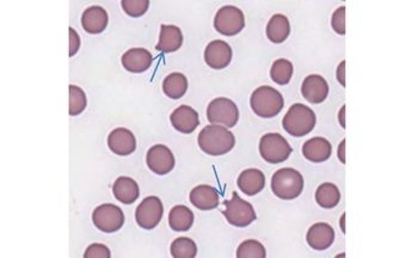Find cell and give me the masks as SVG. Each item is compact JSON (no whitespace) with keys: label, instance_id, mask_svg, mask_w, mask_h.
<instances>
[{"label":"cell","instance_id":"20","mask_svg":"<svg viewBox=\"0 0 418 258\" xmlns=\"http://www.w3.org/2000/svg\"><path fill=\"white\" fill-rule=\"evenodd\" d=\"M332 146L324 138H312L303 145V155L306 159L313 163H322L331 157Z\"/></svg>","mask_w":418,"mask_h":258},{"label":"cell","instance_id":"32","mask_svg":"<svg viewBox=\"0 0 418 258\" xmlns=\"http://www.w3.org/2000/svg\"><path fill=\"white\" fill-rule=\"evenodd\" d=\"M123 11L131 17H141L147 13L150 8L148 0H122Z\"/></svg>","mask_w":418,"mask_h":258},{"label":"cell","instance_id":"10","mask_svg":"<svg viewBox=\"0 0 418 258\" xmlns=\"http://www.w3.org/2000/svg\"><path fill=\"white\" fill-rule=\"evenodd\" d=\"M163 214H164V207L160 199L157 196H148L143 200L136 208V222L143 229H154L161 222Z\"/></svg>","mask_w":418,"mask_h":258},{"label":"cell","instance_id":"17","mask_svg":"<svg viewBox=\"0 0 418 258\" xmlns=\"http://www.w3.org/2000/svg\"><path fill=\"white\" fill-rule=\"evenodd\" d=\"M173 128L180 133H193L200 124V119L196 110L189 106H180L170 116Z\"/></svg>","mask_w":418,"mask_h":258},{"label":"cell","instance_id":"27","mask_svg":"<svg viewBox=\"0 0 418 258\" xmlns=\"http://www.w3.org/2000/svg\"><path fill=\"white\" fill-rule=\"evenodd\" d=\"M317 203L323 208H335L340 201V193L336 185L332 183L320 185L316 192Z\"/></svg>","mask_w":418,"mask_h":258},{"label":"cell","instance_id":"38","mask_svg":"<svg viewBox=\"0 0 418 258\" xmlns=\"http://www.w3.org/2000/svg\"><path fill=\"white\" fill-rule=\"evenodd\" d=\"M345 106L342 107V109L340 110V114H338V119H340V126L343 127V129L345 128Z\"/></svg>","mask_w":418,"mask_h":258},{"label":"cell","instance_id":"25","mask_svg":"<svg viewBox=\"0 0 418 258\" xmlns=\"http://www.w3.org/2000/svg\"><path fill=\"white\" fill-rule=\"evenodd\" d=\"M194 213L185 206H175L168 214V225L176 232H185L192 229Z\"/></svg>","mask_w":418,"mask_h":258},{"label":"cell","instance_id":"7","mask_svg":"<svg viewBox=\"0 0 418 258\" xmlns=\"http://www.w3.org/2000/svg\"><path fill=\"white\" fill-rule=\"evenodd\" d=\"M207 119L209 122L222 124L227 128H232L239 120L238 107L236 103L225 97H219L209 103L207 108Z\"/></svg>","mask_w":418,"mask_h":258},{"label":"cell","instance_id":"33","mask_svg":"<svg viewBox=\"0 0 418 258\" xmlns=\"http://www.w3.org/2000/svg\"><path fill=\"white\" fill-rule=\"evenodd\" d=\"M331 27L338 35H345V6H340L333 13Z\"/></svg>","mask_w":418,"mask_h":258},{"label":"cell","instance_id":"13","mask_svg":"<svg viewBox=\"0 0 418 258\" xmlns=\"http://www.w3.org/2000/svg\"><path fill=\"white\" fill-rule=\"evenodd\" d=\"M108 146L117 156H129L136 151V136L127 128H116L108 136Z\"/></svg>","mask_w":418,"mask_h":258},{"label":"cell","instance_id":"8","mask_svg":"<svg viewBox=\"0 0 418 258\" xmlns=\"http://www.w3.org/2000/svg\"><path fill=\"white\" fill-rule=\"evenodd\" d=\"M245 27V17L242 10L236 6H224L217 11L214 18V28L225 36H234Z\"/></svg>","mask_w":418,"mask_h":258},{"label":"cell","instance_id":"36","mask_svg":"<svg viewBox=\"0 0 418 258\" xmlns=\"http://www.w3.org/2000/svg\"><path fill=\"white\" fill-rule=\"evenodd\" d=\"M337 80L340 82V85H343V87L345 86V62H340V66H338V69H337Z\"/></svg>","mask_w":418,"mask_h":258},{"label":"cell","instance_id":"35","mask_svg":"<svg viewBox=\"0 0 418 258\" xmlns=\"http://www.w3.org/2000/svg\"><path fill=\"white\" fill-rule=\"evenodd\" d=\"M80 47V37L73 28H70V57H74Z\"/></svg>","mask_w":418,"mask_h":258},{"label":"cell","instance_id":"30","mask_svg":"<svg viewBox=\"0 0 418 258\" xmlns=\"http://www.w3.org/2000/svg\"><path fill=\"white\" fill-rule=\"evenodd\" d=\"M267 251L261 243L249 239L243 242L237 250V258H266Z\"/></svg>","mask_w":418,"mask_h":258},{"label":"cell","instance_id":"26","mask_svg":"<svg viewBox=\"0 0 418 258\" xmlns=\"http://www.w3.org/2000/svg\"><path fill=\"white\" fill-rule=\"evenodd\" d=\"M188 90V79L185 74L171 73L163 82V91L168 99H180Z\"/></svg>","mask_w":418,"mask_h":258},{"label":"cell","instance_id":"34","mask_svg":"<svg viewBox=\"0 0 418 258\" xmlns=\"http://www.w3.org/2000/svg\"><path fill=\"white\" fill-rule=\"evenodd\" d=\"M110 250L103 244H91L87 248L84 258H110Z\"/></svg>","mask_w":418,"mask_h":258},{"label":"cell","instance_id":"22","mask_svg":"<svg viewBox=\"0 0 418 258\" xmlns=\"http://www.w3.org/2000/svg\"><path fill=\"white\" fill-rule=\"evenodd\" d=\"M182 43H183V35L178 27L161 24L159 42L156 45L158 52L165 54L173 53L180 50Z\"/></svg>","mask_w":418,"mask_h":258},{"label":"cell","instance_id":"6","mask_svg":"<svg viewBox=\"0 0 418 258\" xmlns=\"http://www.w3.org/2000/svg\"><path fill=\"white\" fill-rule=\"evenodd\" d=\"M224 205L225 209L222 214L225 215L226 220L236 227H246L257 219L252 205L243 200L237 193L232 194V199L226 200Z\"/></svg>","mask_w":418,"mask_h":258},{"label":"cell","instance_id":"19","mask_svg":"<svg viewBox=\"0 0 418 258\" xmlns=\"http://www.w3.org/2000/svg\"><path fill=\"white\" fill-rule=\"evenodd\" d=\"M190 202L196 208L202 210L217 208L220 202V196L217 190L210 185H197L190 192Z\"/></svg>","mask_w":418,"mask_h":258},{"label":"cell","instance_id":"9","mask_svg":"<svg viewBox=\"0 0 418 258\" xmlns=\"http://www.w3.org/2000/svg\"><path fill=\"white\" fill-rule=\"evenodd\" d=\"M92 222L104 234H114L124 224V215L122 209L117 206L104 203L94 209Z\"/></svg>","mask_w":418,"mask_h":258},{"label":"cell","instance_id":"29","mask_svg":"<svg viewBox=\"0 0 418 258\" xmlns=\"http://www.w3.org/2000/svg\"><path fill=\"white\" fill-rule=\"evenodd\" d=\"M196 244L190 238H177L171 244V256L173 258H194L196 257Z\"/></svg>","mask_w":418,"mask_h":258},{"label":"cell","instance_id":"18","mask_svg":"<svg viewBox=\"0 0 418 258\" xmlns=\"http://www.w3.org/2000/svg\"><path fill=\"white\" fill-rule=\"evenodd\" d=\"M108 21L107 11L102 6H91L82 16V29L92 35L103 33L107 28Z\"/></svg>","mask_w":418,"mask_h":258},{"label":"cell","instance_id":"11","mask_svg":"<svg viewBox=\"0 0 418 258\" xmlns=\"http://www.w3.org/2000/svg\"><path fill=\"white\" fill-rule=\"evenodd\" d=\"M146 163L152 171L163 176L173 171L175 168V157L170 148L164 145H156L148 150Z\"/></svg>","mask_w":418,"mask_h":258},{"label":"cell","instance_id":"21","mask_svg":"<svg viewBox=\"0 0 418 258\" xmlns=\"http://www.w3.org/2000/svg\"><path fill=\"white\" fill-rule=\"evenodd\" d=\"M238 187L247 196H254L266 187V176L259 169H247L239 175Z\"/></svg>","mask_w":418,"mask_h":258},{"label":"cell","instance_id":"16","mask_svg":"<svg viewBox=\"0 0 418 258\" xmlns=\"http://www.w3.org/2000/svg\"><path fill=\"white\" fill-rule=\"evenodd\" d=\"M122 66L131 73H143L151 67L153 62L152 54L145 48H133L121 57Z\"/></svg>","mask_w":418,"mask_h":258},{"label":"cell","instance_id":"31","mask_svg":"<svg viewBox=\"0 0 418 258\" xmlns=\"http://www.w3.org/2000/svg\"><path fill=\"white\" fill-rule=\"evenodd\" d=\"M87 101L85 92L79 86L70 85V115L77 116L82 114L87 108Z\"/></svg>","mask_w":418,"mask_h":258},{"label":"cell","instance_id":"28","mask_svg":"<svg viewBox=\"0 0 418 258\" xmlns=\"http://www.w3.org/2000/svg\"><path fill=\"white\" fill-rule=\"evenodd\" d=\"M293 64L286 59H279L273 64L271 70V77L273 82L279 85H286L291 82L293 77Z\"/></svg>","mask_w":418,"mask_h":258},{"label":"cell","instance_id":"23","mask_svg":"<svg viewBox=\"0 0 418 258\" xmlns=\"http://www.w3.org/2000/svg\"><path fill=\"white\" fill-rule=\"evenodd\" d=\"M113 193L123 205H131L139 199V185L131 177H119L113 187Z\"/></svg>","mask_w":418,"mask_h":258},{"label":"cell","instance_id":"24","mask_svg":"<svg viewBox=\"0 0 418 258\" xmlns=\"http://www.w3.org/2000/svg\"><path fill=\"white\" fill-rule=\"evenodd\" d=\"M291 34V24L284 15H274L267 25V36L273 43H282Z\"/></svg>","mask_w":418,"mask_h":258},{"label":"cell","instance_id":"1","mask_svg":"<svg viewBox=\"0 0 418 258\" xmlns=\"http://www.w3.org/2000/svg\"><path fill=\"white\" fill-rule=\"evenodd\" d=\"M199 146L209 156L226 155L234 148L236 138L233 133L219 124H212L203 128L199 134Z\"/></svg>","mask_w":418,"mask_h":258},{"label":"cell","instance_id":"5","mask_svg":"<svg viewBox=\"0 0 418 258\" xmlns=\"http://www.w3.org/2000/svg\"><path fill=\"white\" fill-rule=\"evenodd\" d=\"M293 148L279 133H268L259 141V153L271 164H280L287 160Z\"/></svg>","mask_w":418,"mask_h":258},{"label":"cell","instance_id":"4","mask_svg":"<svg viewBox=\"0 0 418 258\" xmlns=\"http://www.w3.org/2000/svg\"><path fill=\"white\" fill-rule=\"evenodd\" d=\"M271 190L279 199L294 200L303 193V175L296 169H280L271 178Z\"/></svg>","mask_w":418,"mask_h":258},{"label":"cell","instance_id":"37","mask_svg":"<svg viewBox=\"0 0 418 258\" xmlns=\"http://www.w3.org/2000/svg\"><path fill=\"white\" fill-rule=\"evenodd\" d=\"M338 158L343 164H345V139H343L338 146Z\"/></svg>","mask_w":418,"mask_h":258},{"label":"cell","instance_id":"39","mask_svg":"<svg viewBox=\"0 0 418 258\" xmlns=\"http://www.w3.org/2000/svg\"><path fill=\"white\" fill-rule=\"evenodd\" d=\"M345 214H343V215H342V217H340V229H342V231H343V234H345Z\"/></svg>","mask_w":418,"mask_h":258},{"label":"cell","instance_id":"3","mask_svg":"<svg viewBox=\"0 0 418 258\" xmlns=\"http://www.w3.org/2000/svg\"><path fill=\"white\" fill-rule=\"evenodd\" d=\"M315 111L301 103H296L289 108L282 120V126L288 134L296 138L308 136L316 126Z\"/></svg>","mask_w":418,"mask_h":258},{"label":"cell","instance_id":"14","mask_svg":"<svg viewBox=\"0 0 418 258\" xmlns=\"http://www.w3.org/2000/svg\"><path fill=\"white\" fill-rule=\"evenodd\" d=\"M303 99L313 104L324 102L329 94V84L319 74H311L305 78L301 85Z\"/></svg>","mask_w":418,"mask_h":258},{"label":"cell","instance_id":"2","mask_svg":"<svg viewBox=\"0 0 418 258\" xmlns=\"http://www.w3.org/2000/svg\"><path fill=\"white\" fill-rule=\"evenodd\" d=\"M251 108L262 119H271L279 115L284 106L282 94L271 86L257 87L251 94Z\"/></svg>","mask_w":418,"mask_h":258},{"label":"cell","instance_id":"15","mask_svg":"<svg viewBox=\"0 0 418 258\" xmlns=\"http://www.w3.org/2000/svg\"><path fill=\"white\" fill-rule=\"evenodd\" d=\"M306 239L312 249L317 251L326 250L333 244L335 229H332L329 224L318 222L310 227Z\"/></svg>","mask_w":418,"mask_h":258},{"label":"cell","instance_id":"12","mask_svg":"<svg viewBox=\"0 0 418 258\" xmlns=\"http://www.w3.org/2000/svg\"><path fill=\"white\" fill-rule=\"evenodd\" d=\"M232 54V48L227 42L215 40L206 47L205 62L214 70H222L230 65Z\"/></svg>","mask_w":418,"mask_h":258}]
</instances>
